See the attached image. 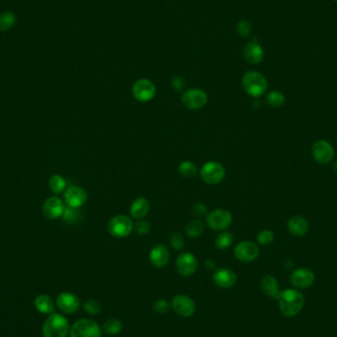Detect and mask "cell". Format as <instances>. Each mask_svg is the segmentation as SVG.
Returning <instances> with one entry per match:
<instances>
[{"instance_id": "d6986e66", "label": "cell", "mask_w": 337, "mask_h": 337, "mask_svg": "<svg viewBox=\"0 0 337 337\" xmlns=\"http://www.w3.org/2000/svg\"><path fill=\"white\" fill-rule=\"evenodd\" d=\"M213 281L217 286L229 289L236 284V273L228 268H220L215 270L213 274Z\"/></svg>"}, {"instance_id": "e0dca14e", "label": "cell", "mask_w": 337, "mask_h": 337, "mask_svg": "<svg viewBox=\"0 0 337 337\" xmlns=\"http://www.w3.org/2000/svg\"><path fill=\"white\" fill-rule=\"evenodd\" d=\"M88 198V193L84 188L80 186H71L65 191L64 199L68 206L79 208L81 207Z\"/></svg>"}, {"instance_id": "7c38bea8", "label": "cell", "mask_w": 337, "mask_h": 337, "mask_svg": "<svg viewBox=\"0 0 337 337\" xmlns=\"http://www.w3.org/2000/svg\"><path fill=\"white\" fill-rule=\"evenodd\" d=\"M197 266V259L192 253H181L176 260V267L178 272L185 277L192 276L196 272Z\"/></svg>"}, {"instance_id": "836d02e7", "label": "cell", "mask_w": 337, "mask_h": 337, "mask_svg": "<svg viewBox=\"0 0 337 337\" xmlns=\"http://www.w3.org/2000/svg\"><path fill=\"white\" fill-rule=\"evenodd\" d=\"M168 241H170L171 247L176 251H181L185 246L184 237L182 234L177 233V232H174V233L171 234Z\"/></svg>"}, {"instance_id": "e575fe53", "label": "cell", "mask_w": 337, "mask_h": 337, "mask_svg": "<svg viewBox=\"0 0 337 337\" xmlns=\"http://www.w3.org/2000/svg\"><path fill=\"white\" fill-rule=\"evenodd\" d=\"M84 310L91 316H97L101 313V304L98 303L96 300H89L84 304Z\"/></svg>"}, {"instance_id": "d4e9b609", "label": "cell", "mask_w": 337, "mask_h": 337, "mask_svg": "<svg viewBox=\"0 0 337 337\" xmlns=\"http://www.w3.org/2000/svg\"><path fill=\"white\" fill-rule=\"evenodd\" d=\"M204 230H205V226H204L203 221L196 218V219L190 220L187 223L185 232H186V236L192 238V239H196L203 235Z\"/></svg>"}, {"instance_id": "f35d334b", "label": "cell", "mask_w": 337, "mask_h": 337, "mask_svg": "<svg viewBox=\"0 0 337 337\" xmlns=\"http://www.w3.org/2000/svg\"><path fill=\"white\" fill-rule=\"evenodd\" d=\"M170 309V305L164 299H160L153 304V310L158 314H166Z\"/></svg>"}, {"instance_id": "5b68a950", "label": "cell", "mask_w": 337, "mask_h": 337, "mask_svg": "<svg viewBox=\"0 0 337 337\" xmlns=\"http://www.w3.org/2000/svg\"><path fill=\"white\" fill-rule=\"evenodd\" d=\"M200 178L207 185H218L226 176V170L224 166L216 161H210L203 165L200 168Z\"/></svg>"}, {"instance_id": "4316f807", "label": "cell", "mask_w": 337, "mask_h": 337, "mask_svg": "<svg viewBox=\"0 0 337 337\" xmlns=\"http://www.w3.org/2000/svg\"><path fill=\"white\" fill-rule=\"evenodd\" d=\"M179 173L183 178L191 179L197 175V167L190 161H184L179 166Z\"/></svg>"}, {"instance_id": "74e56055", "label": "cell", "mask_w": 337, "mask_h": 337, "mask_svg": "<svg viewBox=\"0 0 337 337\" xmlns=\"http://www.w3.org/2000/svg\"><path fill=\"white\" fill-rule=\"evenodd\" d=\"M191 213L196 218H201V217H204L208 214L207 213V207L203 203H195L191 208Z\"/></svg>"}, {"instance_id": "9a60e30c", "label": "cell", "mask_w": 337, "mask_h": 337, "mask_svg": "<svg viewBox=\"0 0 337 337\" xmlns=\"http://www.w3.org/2000/svg\"><path fill=\"white\" fill-rule=\"evenodd\" d=\"M56 306L64 314H73L79 309L80 300L74 294L64 292L57 297Z\"/></svg>"}, {"instance_id": "4fadbf2b", "label": "cell", "mask_w": 337, "mask_h": 337, "mask_svg": "<svg viewBox=\"0 0 337 337\" xmlns=\"http://www.w3.org/2000/svg\"><path fill=\"white\" fill-rule=\"evenodd\" d=\"M173 310L181 317L188 318L195 313V304L187 296L177 295L172 300Z\"/></svg>"}, {"instance_id": "5bb4252c", "label": "cell", "mask_w": 337, "mask_h": 337, "mask_svg": "<svg viewBox=\"0 0 337 337\" xmlns=\"http://www.w3.org/2000/svg\"><path fill=\"white\" fill-rule=\"evenodd\" d=\"M315 273L308 268L296 269L291 275L292 285L298 289H306L312 286L315 282Z\"/></svg>"}, {"instance_id": "1f68e13d", "label": "cell", "mask_w": 337, "mask_h": 337, "mask_svg": "<svg viewBox=\"0 0 337 337\" xmlns=\"http://www.w3.org/2000/svg\"><path fill=\"white\" fill-rule=\"evenodd\" d=\"M49 186L51 188V191L54 193H60L66 186L65 180L59 176V175H54L52 176L49 182Z\"/></svg>"}, {"instance_id": "7a4b0ae2", "label": "cell", "mask_w": 337, "mask_h": 337, "mask_svg": "<svg viewBox=\"0 0 337 337\" xmlns=\"http://www.w3.org/2000/svg\"><path fill=\"white\" fill-rule=\"evenodd\" d=\"M242 85L247 94L253 98H259L267 90V80L261 73L257 71H248L244 74Z\"/></svg>"}, {"instance_id": "b9f144b4", "label": "cell", "mask_w": 337, "mask_h": 337, "mask_svg": "<svg viewBox=\"0 0 337 337\" xmlns=\"http://www.w3.org/2000/svg\"><path fill=\"white\" fill-rule=\"evenodd\" d=\"M334 171H335V173L337 174V163L334 165Z\"/></svg>"}, {"instance_id": "ffe728a7", "label": "cell", "mask_w": 337, "mask_h": 337, "mask_svg": "<svg viewBox=\"0 0 337 337\" xmlns=\"http://www.w3.org/2000/svg\"><path fill=\"white\" fill-rule=\"evenodd\" d=\"M149 259L152 265L161 268L168 264L170 260V252L168 248L164 245L155 246L149 253Z\"/></svg>"}, {"instance_id": "6da1fadb", "label": "cell", "mask_w": 337, "mask_h": 337, "mask_svg": "<svg viewBox=\"0 0 337 337\" xmlns=\"http://www.w3.org/2000/svg\"><path fill=\"white\" fill-rule=\"evenodd\" d=\"M279 309L287 318L296 317L301 313L305 305L304 295L296 289H287L279 293L277 299Z\"/></svg>"}, {"instance_id": "30bf717a", "label": "cell", "mask_w": 337, "mask_h": 337, "mask_svg": "<svg viewBox=\"0 0 337 337\" xmlns=\"http://www.w3.org/2000/svg\"><path fill=\"white\" fill-rule=\"evenodd\" d=\"M312 154L314 159L321 165H326L330 163L335 155L332 145L325 140L317 141L313 145Z\"/></svg>"}, {"instance_id": "3957f363", "label": "cell", "mask_w": 337, "mask_h": 337, "mask_svg": "<svg viewBox=\"0 0 337 337\" xmlns=\"http://www.w3.org/2000/svg\"><path fill=\"white\" fill-rule=\"evenodd\" d=\"M68 331V320L59 314H51L43 326V334L45 337H66Z\"/></svg>"}, {"instance_id": "d6a6232c", "label": "cell", "mask_w": 337, "mask_h": 337, "mask_svg": "<svg viewBox=\"0 0 337 337\" xmlns=\"http://www.w3.org/2000/svg\"><path fill=\"white\" fill-rule=\"evenodd\" d=\"M133 230L140 236H145L151 231V224L149 221L140 219L133 225Z\"/></svg>"}, {"instance_id": "44dd1931", "label": "cell", "mask_w": 337, "mask_h": 337, "mask_svg": "<svg viewBox=\"0 0 337 337\" xmlns=\"http://www.w3.org/2000/svg\"><path fill=\"white\" fill-rule=\"evenodd\" d=\"M288 231L297 237H303L309 232V222L302 216H293L287 223Z\"/></svg>"}, {"instance_id": "8992f818", "label": "cell", "mask_w": 337, "mask_h": 337, "mask_svg": "<svg viewBox=\"0 0 337 337\" xmlns=\"http://www.w3.org/2000/svg\"><path fill=\"white\" fill-rule=\"evenodd\" d=\"M233 222V216L230 211L218 208L206 215V224L214 231L222 232L231 226Z\"/></svg>"}, {"instance_id": "9c48e42d", "label": "cell", "mask_w": 337, "mask_h": 337, "mask_svg": "<svg viewBox=\"0 0 337 337\" xmlns=\"http://www.w3.org/2000/svg\"><path fill=\"white\" fill-rule=\"evenodd\" d=\"M132 94L137 101L146 103L151 101L156 94V87L149 79H139L132 86Z\"/></svg>"}, {"instance_id": "cb8c5ba5", "label": "cell", "mask_w": 337, "mask_h": 337, "mask_svg": "<svg viewBox=\"0 0 337 337\" xmlns=\"http://www.w3.org/2000/svg\"><path fill=\"white\" fill-rule=\"evenodd\" d=\"M35 307L40 313L47 314V315H51L53 313V310H54V305H53L51 297H49L47 295L38 296L35 300Z\"/></svg>"}, {"instance_id": "ab89813d", "label": "cell", "mask_w": 337, "mask_h": 337, "mask_svg": "<svg viewBox=\"0 0 337 337\" xmlns=\"http://www.w3.org/2000/svg\"><path fill=\"white\" fill-rule=\"evenodd\" d=\"M172 86H173V88H174L176 91L181 92V91L183 90L184 86H185V80H184L182 77L177 76V77H175V78L172 80Z\"/></svg>"}, {"instance_id": "4dcf8cb0", "label": "cell", "mask_w": 337, "mask_h": 337, "mask_svg": "<svg viewBox=\"0 0 337 337\" xmlns=\"http://www.w3.org/2000/svg\"><path fill=\"white\" fill-rule=\"evenodd\" d=\"M266 102L272 108H280L285 103V96L279 91H271L266 97Z\"/></svg>"}, {"instance_id": "2e32d148", "label": "cell", "mask_w": 337, "mask_h": 337, "mask_svg": "<svg viewBox=\"0 0 337 337\" xmlns=\"http://www.w3.org/2000/svg\"><path fill=\"white\" fill-rule=\"evenodd\" d=\"M243 55L249 63L258 64L263 60L264 51L262 47L256 42V40H253L245 46L243 50Z\"/></svg>"}, {"instance_id": "603a6c76", "label": "cell", "mask_w": 337, "mask_h": 337, "mask_svg": "<svg viewBox=\"0 0 337 337\" xmlns=\"http://www.w3.org/2000/svg\"><path fill=\"white\" fill-rule=\"evenodd\" d=\"M260 289L265 295L269 296L271 298H274V299H277V297L280 293L276 278L271 275H265L260 280Z\"/></svg>"}, {"instance_id": "7bdbcfd3", "label": "cell", "mask_w": 337, "mask_h": 337, "mask_svg": "<svg viewBox=\"0 0 337 337\" xmlns=\"http://www.w3.org/2000/svg\"><path fill=\"white\" fill-rule=\"evenodd\" d=\"M334 1H335V2H337V0H334Z\"/></svg>"}, {"instance_id": "d590c367", "label": "cell", "mask_w": 337, "mask_h": 337, "mask_svg": "<svg viewBox=\"0 0 337 337\" xmlns=\"http://www.w3.org/2000/svg\"><path fill=\"white\" fill-rule=\"evenodd\" d=\"M273 239H274V235H273L272 231L268 229L261 230L257 235V242L261 246H268L273 242Z\"/></svg>"}, {"instance_id": "7402d4cb", "label": "cell", "mask_w": 337, "mask_h": 337, "mask_svg": "<svg viewBox=\"0 0 337 337\" xmlns=\"http://www.w3.org/2000/svg\"><path fill=\"white\" fill-rule=\"evenodd\" d=\"M150 210V203L145 197H137L134 201L131 203L129 212L132 218L134 219H143Z\"/></svg>"}, {"instance_id": "ba28073f", "label": "cell", "mask_w": 337, "mask_h": 337, "mask_svg": "<svg viewBox=\"0 0 337 337\" xmlns=\"http://www.w3.org/2000/svg\"><path fill=\"white\" fill-rule=\"evenodd\" d=\"M208 102L207 94L199 88H191L182 95V103L188 110H200Z\"/></svg>"}, {"instance_id": "f1b7e54d", "label": "cell", "mask_w": 337, "mask_h": 337, "mask_svg": "<svg viewBox=\"0 0 337 337\" xmlns=\"http://www.w3.org/2000/svg\"><path fill=\"white\" fill-rule=\"evenodd\" d=\"M103 329L106 333L110 335H115L121 331L122 323L120 320L117 319H111L105 321V323L103 324Z\"/></svg>"}, {"instance_id": "484cf974", "label": "cell", "mask_w": 337, "mask_h": 337, "mask_svg": "<svg viewBox=\"0 0 337 337\" xmlns=\"http://www.w3.org/2000/svg\"><path fill=\"white\" fill-rule=\"evenodd\" d=\"M233 243H234L233 234L229 231H226V230L219 233L216 237L215 241H214L215 247L221 251L228 250L233 245Z\"/></svg>"}, {"instance_id": "277c9868", "label": "cell", "mask_w": 337, "mask_h": 337, "mask_svg": "<svg viewBox=\"0 0 337 337\" xmlns=\"http://www.w3.org/2000/svg\"><path fill=\"white\" fill-rule=\"evenodd\" d=\"M133 225L134 223L131 218L123 214H118L110 219L107 228L111 236L117 239H123L132 233Z\"/></svg>"}, {"instance_id": "60d3db41", "label": "cell", "mask_w": 337, "mask_h": 337, "mask_svg": "<svg viewBox=\"0 0 337 337\" xmlns=\"http://www.w3.org/2000/svg\"><path fill=\"white\" fill-rule=\"evenodd\" d=\"M205 267L209 270H215L216 268V262L213 259H207L205 261Z\"/></svg>"}, {"instance_id": "8fae6325", "label": "cell", "mask_w": 337, "mask_h": 337, "mask_svg": "<svg viewBox=\"0 0 337 337\" xmlns=\"http://www.w3.org/2000/svg\"><path fill=\"white\" fill-rule=\"evenodd\" d=\"M234 253L238 260L248 263L253 262L258 257L259 250L253 242L243 241L237 245Z\"/></svg>"}, {"instance_id": "8d00e7d4", "label": "cell", "mask_w": 337, "mask_h": 337, "mask_svg": "<svg viewBox=\"0 0 337 337\" xmlns=\"http://www.w3.org/2000/svg\"><path fill=\"white\" fill-rule=\"evenodd\" d=\"M237 31H238V34L240 35L241 37L246 38L251 35L253 31V27L249 21L242 20L237 25Z\"/></svg>"}, {"instance_id": "83f0119b", "label": "cell", "mask_w": 337, "mask_h": 337, "mask_svg": "<svg viewBox=\"0 0 337 337\" xmlns=\"http://www.w3.org/2000/svg\"><path fill=\"white\" fill-rule=\"evenodd\" d=\"M16 23V15L13 12H4L0 15V31L5 32L11 29Z\"/></svg>"}, {"instance_id": "ac0fdd59", "label": "cell", "mask_w": 337, "mask_h": 337, "mask_svg": "<svg viewBox=\"0 0 337 337\" xmlns=\"http://www.w3.org/2000/svg\"><path fill=\"white\" fill-rule=\"evenodd\" d=\"M64 208V204L58 197H50L44 204L43 212L48 219H57L62 216Z\"/></svg>"}, {"instance_id": "f546056e", "label": "cell", "mask_w": 337, "mask_h": 337, "mask_svg": "<svg viewBox=\"0 0 337 337\" xmlns=\"http://www.w3.org/2000/svg\"><path fill=\"white\" fill-rule=\"evenodd\" d=\"M62 219L69 224L77 223L79 220L81 219V212L76 207L68 206L64 208V211L62 213Z\"/></svg>"}, {"instance_id": "52a82bcc", "label": "cell", "mask_w": 337, "mask_h": 337, "mask_svg": "<svg viewBox=\"0 0 337 337\" xmlns=\"http://www.w3.org/2000/svg\"><path fill=\"white\" fill-rule=\"evenodd\" d=\"M70 337H101V328L94 320H78L70 329Z\"/></svg>"}]
</instances>
